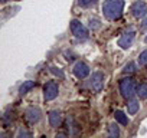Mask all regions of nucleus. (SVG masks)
<instances>
[{"instance_id": "1", "label": "nucleus", "mask_w": 147, "mask_h": 138, "mask_svg": "<svg viewBox=\"0 0 147 138\" xmlns=\"http://www.w3.org/2000/svg\"><path fill=\"white\" fill-rule=\"evenodd\" d=\"M124 10V0H105L102 5L104 16L108 20H117L121 17Z\"/></svg>"}, {"instance_id": "2", "label": "nucleus", "mask_w": 147, "mask_h": 138, "mask_svg": "<svg viewBox=\"0 0 147 138\" xmlns=\"http://www.w3.org/2000/svg\"><path fill=\"white\" fill-rule=\"evenodd\" d=\"M120 92L125 99H131L137 94V85L134 79L131 78H124L120 81Z\"/></svg>"}, {"instance_id": "3", "label": "nucleus", "mask_w": 147, "mask_h": 138, "mask_svg": "<svg viewBox=\"0 0 147 138\" xmlns=\"http://www.w3.org/2000/svg\"><path fill=\"white\" fill-rule=\"evenodd\" d=\"M104 79H105V76L102 72H94L88 79V88L92 92H100L104 88Z\"/></svg>"}, {"instance_id": "4", "label": "nucleus", "mask_w": 147, "mask_h": 138, "mask_svg": "<svg viewBox=\"0 0 147 138\" xmlns=\"http://www.w3.org/2000/svg\"><path fill=\"white\" fill-rule=\"evenodd\" d=\"M71 32H72L74 36H75L77 39H80V40L88 39V29L80 20H77V19H74L71 22Z\"/></svg>"}, {"instance_id": "5", "label": "nucleus", "mask_w": 147, "mask_h": 138, "mask_svg": "<svg viewBox=\"0 0 147 138\" xmlns=\"http://www.w3.org/2000/svg\"><path fill=\"white\" fill-rule=\"evenodd\" d=\"M58 94H59V88H58L56 82L51 81V82H48V84L43 86L45 101H52V99H55V98L58 96Z\"/></svg>"}, {"instance_id": "6", "label": "nucleus", "mask_w": 147, "mask_h": 138, "mask_svg": "<svg viewBox=\"0 0 147 138\" xmlns=\"http://www.w3.org/2000/svg\"><path fill=\"white\" fill-rule=\"evenodd\" d=\"M131 13L136 19H141L147 15V5L144 2H141V0H138V2H134L133 6H131Z\"/></svg>"}, {"instance_id": "7", "label": "nucleus", "mask_w": 147, "mask_h": 138, "mask_svg": "<svg viewBox=\"0 0 147 138\" xmlns=\"http://www.w3.org/2000/svg\"><path fill=\"white\" fill-rule=\"evenodd\" d=\"M72 71H74V75H75L78 79H84L90 75V66L84 62H77Z\"/></svg>"}, {"instance_id": "8", "label": "nucleus", "mask_w": 147, "mask_h": 138, "mask_svg": "<svg viewBox=\"0 0 147 138\" xmlns=\"http://www.w3.org/2000/svg\"><path fill=\"white\" fill-rule=\"evenodd\" d=\"M134 38H136V33H134L133 30L125 32V33L118 39V46H120L121 49H128V48H131L133 43H134Z\"/></svg>"}, {"instance_id": "9", "label": "nucleus", "mask_w": 147, "mask_h": 138, "mask_svg": "<svg viewBox=\"0 0 147 138\" xmlns=\"http://www.w3.org/2000/svg\"><path fill=\"white\" fill-rule=\"evenodd\" d=\"M25 117L26 119L30 122V124H36L40 121V117H42V112L38 107H29L26 111H25Z\"/></svg>"}, {"instance_id": "10", "label": "nucleus", "mask_w": 147, "mask_h": 138, "mask_svg": "<svg viewBox=\"0 0 147 138\" xmlns=\"http://www.w3.org/2000/svg\"><path fill=\"white\" fill-rule=\"evenodd\" d=\"M48 118H49L51 127H53V128H58L62 124V117H61V114L58 111H51L49 115H48Z\"/></svg>"}, {"instance_id": "11", "label": "nucleus", "mask_w": 147, "mask_h": 138, "mask_svg": "<svg viewBox=\"0 0 147 138\" xmlns=\"http://www.w3.org/2000/svg\"><path fill=\"white\" fill-rule=\"evenodd\" d=\"M35 88V82L33 81H25L22 85H20V88H19V95H26L30 89H33Z\"/></svg>"}, {"instance_id": "12", "label": "nucleus", "mask_w": 147, "mask_h": 138, "mask_svg": "<svg viewBox=\"0 0 147 138\" xmlns=\"http://www.w3.org/2000/svg\"><path fill=\"white\" fill-rule=\"evenodd\" d=\"M138 109H140L138 101L131 98V99L128 101V104H127V111H128V114H130V115H134L136 112H138Z\"/></svg>"}, {"instance_id": "13", "label": "nucleus", "mask_w": 147, "mask_h": 138, "mask_svg": "<svg viewBox=\"0 0 147 138\" xmlns=\"http://www.w3.org/2000/svg\"><path fill=\"white\" fill-rule=\"evenodd\" d=\"M114 117H115V121H117L118 124H121V125H127V124L130 122L128 118H127V115H125L123 111H115Z\"/></svg>"}, {"instance_id": "14", "label": "nucleus", "mask_w": 147, "mask_h": 138, "mask_svg": "<svg viewBox=\"0 0 147 138\" xmlns=\"http://www.w3.org/2000/svg\"><path fill=\"white\" fill-rule=\"evenodd\" d=\"M137 95L141 99H146L147 98V84H141V85L137 86Z\"/></svg>"}, {"instance_id": "15", "label": "nucleus", "mask_w": 147, "mask_h": 138, "mask_svg": "<svg viewBox=\"0 0 147 138\" xmlns=\"http://www.w3.org/2000/svg\"><path fill=\"white\" fill-rule=\"evenodd\" d=\"M136 71H137V66H136L134 62H128V63L123 68V72H124V74H128V75H130V74H134Z\"/></svg>"}, {"instance_id": "16", "label": "nucleus", "mask_w": 147, "mask_h": 138, "mask_svg": "<svg viewBox=\"0 0 147 138\" xmlns=\"http://www.w3.org/2000/svg\"><path fill=\"white\" fill-rule=\"evenodd\" d=\"M108 135L110 137H118L120 135V129H118V127L115 124H111L108 127Z\"/></svg>"}, {"instance_id": "17", "label": "nucleus", "mask_w": 147, "mask_h": 138, "mask_svg": "<svg viewBox=\"0 0 147 138\" xmlns=\"http://www.w3.org/2000/svg\"><path fill=\"white\" fill-rule=\"evenodd\" d=\"M78 5L81 7H91L97 5V0H78Z\"/></svg>"}, {"instance_id": "18", "label": "nucleus", "mask_w": 147, "mask_h": 138, "mask_svg": "<svg viewBox=\"0 0 147 138\" xmlns=\"http://www.w3.org/2000/svg\"><path fill=\"white\" fill-rule=\"evenodd\" d=\"M90 27L92 29V30H98L100 27H101V22L98 20V19H90Z\"/></svg>"}, {"instance_id": "19", "label": "nucleus", "mask_w": 147, "mask_h": 138, "mask_svg": "<svg viewBox=\"0 0 147 138\" xmlns=\"http://www.w3.org/2000/svg\"><path fill=\"white\" fill-rule=\"evenodd\" d=\"M138 63L140 65H147V49L146 50H143L141 53H140V56H138Z\"/></svg>"}, {"instance_id": "20", "label": "nucleus", "mask_w": 147, "mask_h": 138, "mask_svg": "<svg viewBox=\"0 0 147 138\" xmlns=\"http://www.w3.org/2000/svg\"><path fill=\"white\" fill-rule=\"evenodd\" d=\"M51 72H52L53 75L59 76L61 79H63V76H65V75H63V72L61 71V69H59V68H55V66H53V68H51Z\"/></svg>"}, {"instance_id": "21", "label": "nucleus", "mask_w": 147, "mask_h": 138, "mask_svg": "<svg viewBox=\"0 0 147 138\" xmlns=\"http://www.w3.org/2000/svg\"><path fill=\"white\" fill-rule=\"evenodd\" d=\"M30 135H32V134L28 132V131H25V129H20L19 134H18V137H30Z\"/></svg>"}, {"instance_id": "22", "label": "nucleus", "mask_w": 147, "mask_h": 138, "mask_svg": "<svg viewBox=\"0 0 147 138\" xmlns=\"http://www.w3.org/2000/svg\"><path fill=\"white\" fill-rule=\"evenodd\" d=\"M141 27H143V29H147V17L143 20V23H141Z\"/></svg>"}, {"instance_id": "23", "label": "nucleus", "mask_w": 147, "mask_h": 138, "mask_svg": "<svg viewBox=\"0 0 147 138\" xmlns=\"http://www.w3.org/2000/svg\"><path fill=\"white\" fill-rule=\"evenodd\" d=\"M144 42H146V43H147V36H146V38H144Z\"/></svg>"}]
</instances>
